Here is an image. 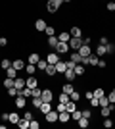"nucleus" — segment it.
<instances>
[{
	"label": "nucleus",
	"mask_w": 115,
	"mask_h": 129,
	"mask_svg": "<svg viewBox=\"0 0 115 129\" xmlns=\"http://www.w3.org/2000/svg\"><path fill=\"white\" fill-rule=\"evenodd\" d=\"M69 60H71L73 64H81V62H82V58H81V54L77 52V50H73V52H71V58H69Z\"/></svg>",
	"instance_id": "21"
},
{
	"label": "nucleus",
	"mask_w": 115,
	"mask_h": 129,
	"mask_svg": "<svg viewBox=\"0 0 115 129\" xmlns=\"http://www.w3.org/2000/svg\"><path fill=\"white\" fill-rule=\"evenodd\" d=\"M105 54H107V50H105V44H100L98 48H96V56H100V58H102V56H105Z\"/></svg>",
	"instance_id": "31"
},
{
	"label": "nucleus",
	"mask_w": 115,
	"mask_h": 129,
	"mask_svg": "<svg viewBox=\"0 0 115 129\" xmlns=\"http://www.w3.org/2000/svg\"><path fill=\"white\" fill-rule=\"evenodd\" d=\"M105 66H107V62H104V60H100V62H98V68H102V70H104Z\"/></svg>",
	"instance_id": "54"
},
{
	"label": "nucleus",
	"mask_w": 115,
	"mask_h": 129,
	"mask_svg": "<svg viewBox=\"0 0 115 129\" xmlns=\"http://www.w3.org/2000/svg\"><path fill=\"white\" fill-rule=\"evenodd\" d=\"M77 108H79V106H77V102H75V100H69V102L65 104V110H67L69 114H71V112H75Z\"/></svg>",
	"instance_id": "25"
},
{
	"label": "nucleus",
	"mask_w": 115,
	"mask_h": 129,
	"mask_svg": "<svg viewBox=\"0 0 115 129\" xmlns=\"http://www.w3.org/2000/svg\"><path fill=\"white\" fill-rule=\"evenodd\" d=\"M58 43H60V41H58V37H56V35H52V37L46 39V44H48L50 48H54V50H56V46H58Z\"/></svg>",
	"instance_id": "17"
},
{
	"label": "nucleus",
	"mask_w": 115,
	"mask_h": 129,
	"mask_svg": "<svg viewBox=\"0 0 115 129\" xmlns=\"http://www.w3.org/2000/svg\"><path fill=\"white\" fill-rule=\"evenodd\" d=\"M69 39H71V33H69V31H60L58 41H61V43H69Z\"/></svg>",
	"instance_id": "14"
},
{
	"label": "nucleus",
	"mask_w": 115,
	"mask_h": 129,
	"mask_svg": "<svg viewBox=\"0 0 115 129\" xmlns=\"http://www.w3.org/2000/svg\"><path fill=\"white\" fill-rule=\"evenodd\" d=\"M63 77H65V81L67 83H73V81H75V70H71V68H67L65 70V73H63Z\"/></svg>",
	"instance_id": "9"
},
{
	"label": "nucleus",
	"mask_w": 115,
	"mask_h": 129,
	"mask_svg": "<svg viewBox=\"0 0 115 129\" xmlns=\"http://www.w3.org/2000/svg\"><path fill=\"white\" fill-rule=\"evenodd\" d=\"M46 62H48V64H58V62H60V54L58 52H50L48 56H46Z\"/></svg>",
	"instance_id": "10"
},
{
	"label": "nucleus",
	"mask_w": 115,
	"mask_h": 129,
	"mask_svg": "<svg viewBox=\"0 0 115 129\" xmlns=\"http://www.w3.org/2000/svg\"><path fill=\"white\" fill-rule=\"evenodd\" d=\"M69 33H71V37H82V29L77 27V25H73L71 29H69Z\"/></svg>",
	"instance_id": "20"
},
{
	"label": "nucleus",
	"mask_w": 115,
	"mask_h": 129,
	"mask_svg": "<svg viewBox=\"0 0 115 129\" xmlns=\"http://www.w3.org/2000/svg\"><path fill=\"white\" fill-rule=\"evenodd\" d=\"M2 85H4L6 89H10V87H14V79H12V77H6V79L2 81Z\"/></svg>",
	"instance_id": "40"
},
{
	"label": "nucleus",
	"mask_w": 115,
	"mask_h": 129,
	"mask_svg": "<svg viewBox=\"0 0 115 129\" xmlns=\"http://www.w3.org/2000/svg\"><path fill=\"white\" fill-rule=\"evenodd\" d=\"M58 121H60V123H69V121H71V114L67 112V110L60 112L58 114Z\"/></svg>",
	"instance_id": "5"
},
{
	"label": "nucleus",
	"mask_w": 115,
	"mask_h": 129,
	"mask_svg": "<svg viewBox=\"0 0 115 129\" xmlns=\"http://www.w3.org/2000/svg\"><path fill=\"white\" fill-rule=\"evenodd\" d=\"M40 98H42L44 102H52V100H54V92H52V89H42Z\"/></svg>",
	"instance_id": "4"
},
{
	"label": "nucleus",
	"mask_w": 115,
	"mask_h": 129,
	"mask_svg": "<svg viewBox=\"0 0 115 129\" xmlns=\"http://www.w3.org/2000/svg\"><path fill=\"white\" fill-rule=\"evenodd\" d=\"M84 96H86V100H90V98L94 96V91H92V92H90V91H88V92H84Z\"/></svg>",
	"instance_id": "56"
},
{
	"label": "nucleus",
	"mask_w": 115,
	"mask_h": 129,
	"mask_svg": "<svg viewBox=\"0 0 115 129\" xmlns=\"http://www.w3.org/2000/svg\"><path fill=\"white\" fill-rule=\"evenodd\" d=\"M44 73H46L48 77L58 75V71H56V66H54V64H48V66H46V70H44Z\"/></svg>",
	"instance_id": "16"
},
{
	"label": "nucleus",
	"mask_w": 115,
	"mask_h": 129,
	"mask_svg": "<svg viewBox=\"0 0 115 129\" xmlns=\"http://www.w3.org/2000/svg\"><path fill=\"white\" fill-rule=\"evenodd\" d=\"M61 4H63V0H48V2H46V10H48L50 14H58Z\"/></svg>",
	"instance_id": "1"
},
{
	"label": "nucleus",
	"mask_w": 115,
	"mask_h": 129,
	"mask_svg": "<svg viewBox=\"0 0 115 129\" xmlns=\"http://www.w3.org/2000/svg\"><path fill=\"white\" fill-rule=\"evenodd\" d=\"M63 2H73V0H63Z\"/></svg>",
	"instance_id": "58"
},
{
	"label": "nucleus",
	"mask_w": 115,
	"mask_h": 129,
	"mask_svg": "<svg viewBox=\"0 0 115 129\" xmlns=\"http://www.w3.org/2000/svg\"><path fill=\"white\" fill-rule=\"evenodd\" d=\"M69 100H71V96H69L67 92H63V91H61V94H60V102L67 104V102H69Z\"/></svg>",
	"instance_id": "37"
},
{
	"label": "nucleus",
	"mask_w": 115,
	"mask_h": 129,
	"mask_svg": "<svg viewBox=\"0 0 115 129\" xmlns=\"http://www.w3.org/2000/svg\"><path fill=\"white\" fill-rule=\"evenodd\" d=\"M44 33H46V37H52V35H56V27L54 25H46Z\"/></svg>",
	"instance_id": "34"
},
{
	"label": "nucleus",
	"mask_w": 115,
	"mask_h": 129,
	"mask_svg": "<svg viewBox=\"0 0 115 129\" xmlns=\"http://www.w3.org/2000/svg\"><path fill=\"white\" fill-rule=\"evenodd\" d=\"M109 41H107V37H100V44H107Z\"/></svg>",
	"instance_id": "55"
},
{
	"label": "nucleus",
	"mask_w": 115,
	"mask_h": 129,
	"mask_svg": "<svg viewBox=\"0 0 115 129\" xmlns=\"http://www.w3.org/2000/svg\"><path fill=\"white\" fill-rule=\"evenodd\" d=\"M38 110H40L42 114H48L50 110H52V102H44V100H42V104H40V108H38Z\"/></svg>",
	"instance_id": "22"
},
{
	"label": "nucleus",
	"mask_w": 115,
	"mask_h": 129,
	"mask_svg": "<svg viewBox=\"0 0 115 129\" xmlns=\"http://www.w3.org/2000/svg\"><path fill=\"white\" fill-rule=\"evenodd\" d=\"M98 102H100V106H109V100H107V94H104V96H100V98H98Z\"/></svg>",
	"instance_id": "39"
},
{
	"label": "nucleus",
	"mask_w": 115,
	"mask_h": 129,
	"mask_svg": "<svg viewBox=\"0 0 115 129\" xmlns=\"http://www.w3.org/2000/svg\"><path fill=\"white\" fill-rule=\"evenodd\" d=\"M105 8H107V12H115V2H107Z\"/></svg>",
	"instance_id": "49"
},
{
	"label": "nucleus",
	"mask_w": 115,
	"mask_h": 129,
	"mask_svg": "<svg viewBox=\"0 0 115 129\" xmlns=\"http://www.w3.org/2000/svg\"><path fill=\"white\" fill-rule=\"evenodd\" d=\"M77 125H79L81 129H86V127H88V118H84V116H82V118L77 121Z\"/></svg>",
	"instance_id": "32"
},
{
	"label": "nucleus",
	"mask_w": 115,
	"mask_h": 129,
	"mask_svg": "<svg viewBox=\"0 0 115 129\" xmlns=\"http://www.w3.org/2000/svg\"><path fill=\"white\" fill-rule=\"evenodd\" d=\"M8 116H10V114H6V112H4L2 116H0V119H2V121H8Z\"/></svg>",
	"instance_id": "57"
},
{
	"label": "nucleus",
	"mask_w": 115,
	"mask_h": 129,
	"mask_svg": "<svg viewBox=\"0 0 115 129\" xmlns=\"http://www.w3.org/2000/svg\"><path fill=\"white\" fill-rule=\"evenodd\" d=\"M8 121H12V123H17V121H19V114H17V112H12L10 116H8Z\"/></svg>",
	"instance_id": "33"
},
{
	"label": "nucleus",
	"mask_w": 115,
	"mask_h": 129,
	"mask_svg": "<svg viewBox=\"0 0 115 129\" xmlns=\"http://www.w3.org/2000/svg\"><path fill=\"white\" fill-rule=\"evenodd\" d=\"M90 106H94V108H96V106H100V102H98V98H96V96H92V98H90Z\"/></svg>",
	"instance_id": "50"
},
{
	"label": "nucleus",
	"mask_w": 115,
	"mask_h": 129,
	"mask_svg": "<svg viewBox=\"0 0 115 129\" xmlns=\"http://www.w3.org/2000/svg\"><path fill=\"white\" fill-rule=\"evenodd\" d=\"M56 110H58V114H60V112H63V110H65V104H63V102H60L58 106H56Z\"/></svg>",
	"instance_id": "52"
},
{
	"label": "nucleus",
	"mask_w": 115,
	"mask_h": 129,
	"mask_svg": "<svg viewBox=\"0 0 115 129\" xmlns=\"http://www.w3.org/2000/svg\"><path fill=\"white\" fill-rule=\"evenodd\" d=\"M82 46V37H71L69 39V50H79Z\"/></svg>",
	"instance_id": "2"
},
{
	"label": "nucleus",
	"mask_w": 115,
	"mask_h": 129,
	"mask_svg": "<svg viewBox=\"0 0 115 129\" xmlns=\"http://www.w3.org/2000/svg\"><path fill=\"white\" fill-rule=\"evenodd\" d=\"M14 104H16V108H25L27 106V98L23 96V94H17V96L14 98Z\"/></svg>",
	"instance_id": "6"
},
{
	"label": "nucleus",
	"mask_w": 115,
	"mask_h": 129,
	"mask_svg": "<svg viewBox=\"0 0 115 129\" xmlns=\"http://www.w3.org/2000/svg\"><path fill=\"white\" fill-rule=\"evenodd\" d=\"M65 70H67V64L60 60V62L56 64V71H58V73H65Z\"/></svg>",
	"instance_id": "23"
},
{
	"label": "nucleus",
	"mask_w": 115,
	"mask_h": 129,
	"mask_svg": "<svg viewBox=\"0 0 115 129\" xmlns=\"http://www.w3.org/2000/svg\"><path fill=\"white\" fill-rule=\"evenodd\" d=\"M40 94H42V89H40V87H35V89H33V94H31V96H40Z\"/></svg>",
	"instance_id": "46"
},
{
	"label": "nucleus",
	"mask_w": 115,
	"mask_h": 129,
	"mask_svg": "<svg viewBox=\"0 0 115 129\" xmlns=\"http://www.w3.org/2000/svg\"><path fill=\"white\" fill-rule=\"evenodd\" d=\"M25 71H27V75H35V73H37V66L35 64H27L25 66Z\"/></svg>",
	"instance_id": "28"
},
{
	"label": "nucleus",
	"mask_w": 115,
	"mask_h": 129,
	"mask_svg": "<svg viewBox=\"0 0 115 129\" xmlns=\"http://www.w3.org/2000/svg\"><path fill=\"white\" fill-rule=\"evenodd\" d=\"M25 85H27V83H25V79H23V77H16V79H14V87H16V89H19V91H21Z\"/></svg>",
	"instance_id": "18"
},
{
	"label": "nucleus",
	"mask_w": 115,
	"mask_h": 129,
	"mask_svg": "<svg viewBox=\"0 0 115 129\" xmlns=\"http://www.w3.org/2000/svg\"><path fill=\"white\" fill-rule=\"evenodd\" d=\"M6 77L16 79V77H17V70H14V68H8V70H6Z\"/></svg>",
	"instance_id": "35"
},
{
	"label": "nucleus",
	"mask_w": 115,
	"mask_h": 129,
	"mask_svg": "<svg viewBox=\"0 0 115 129\" xmlns=\"http://www.w3.org/2000/svg\"><path fill=\"white\" fill-rule=\"evenodd\" d=\"M105 92H104V89H102V87H98V89H96V91H94V96L96 98H100V96H104Z\"/></svg>",
	"instance_id": "44"
},
{
	"label": "nucleus",
	"mask_w": 115,
	"mask_h": 129,
	"mask_svg": "<svg viewBox=\"0 0 115 129\" xmlns=\"http://www.w3.org/2000/svg\"><path fill=\"white\" fill-rule=\"evenodd\" d=\"M105 50H107V54H115V44L107 43V44H105Z\"/></svg>",
	"instance_id": "42"
},
{
	"label": "nucleus",
	"mask_w": 115,
	"mask_h": 129,
	"mask_svg": "<svg viewBox=\"0 0 115 129\" xmlns=\"http://www.w3.org/2000/svg\"><path fill=\"white\" fill-rule=\"evenodd\" d=\"M86 73V66L84 64H77L75 66V75H84Z\"/></svg>",
	"instance_id": "19"
},
{
	"label": "nucleus",
	"mask_w": 115,
	"mask_h": 129,
	"mask_svg": "<svg viewBox=\"0 0 115 129\" xmlns=\"http://www.w3.org/2000/svg\"><path fill=\"white\" fill-rule=\"evenodd\" d=\"M44 119H46V123H58V110H50L48 114H44Z\"/></svg>",
	"instance_id": "3"
},
{
	"label": "nucleus",
	"mask_w": 115,
	"mask_h": 129,
	"mask_svg": "<svg viewBox=\"0 0 115 129\" xmlns=\"http://www.w3.org/2000/svg\"><path fill=\"white\" fill-rule=\"evenodd\" d=\"M82 116L90 119V118H92V112H90V110H88V108H86V110H82Z\"/></svg>",
	"instance_id": "51"
},
{
	"label": "nucleus",
	"mask_w": 115,
	"mask_h": 129,
	"mask_svg": "<svg viewBox=\"0 0 115 129\" xmlns=\"http://www.w3.org/2000/svg\"><path fill=\"white\" fill-rule=\"evenodd\" d=\"M29 127L31 129H40V121H37V119H31V121H29Z\"/></svg>",
	"instance_id": "41"
},
{
	"label": "nucleus",
	"mask_w": 115,
	"mask_h": 129,
	"mask_svg": "<svg viewBox=\"0 0 115 129\" xmlns=\"http://www.w3.org/2000/svg\"><path fill=\"white\" fill-rule=\"evenodd\" d=\"M81 118H82V110H79V108H77L75 112H71V119H73V121H79Z\"/></svg>",
	"instance_id": "29"
},
{
	"label": "nucleus",
	"mask_w": 115,
	"mask_h": 129,
	"mask_svg": "<svg viewBox=\"0 0 115 129\" xmlns=\"http://www.w3.org/2000/svg\"><path fill=\"white\" fill-rule=\"evenodd\" d=\"M6 44H8V39H6V37H0V46H6Z\"/></svg>",
	"instance_id": "53"
},
{
	"label": "nucleus",
	"mask_w": 115,
	"mask_h": 129,
	"mask_svg": "<svg viewBox=\"0 0 115 129\" xmlns=\"http://www.w3.org/2000/svg\"><path fill=\"white\" fill-rule=\"evenodd\" d=\"M46 25H48V23L44 21V19H37V21H35V29H37L38 33H44V29H46Z\"/></svg>",
	"instance_id": "13"
},
{
	"label": "nucleus",
	"mask_w": 115,
	"mask_h": 129,
	"mask_svg": "<svg viewBox=\"0 0 115 129\" xmlns=\"http://www.w3.org/2000/svg\"><path fill=\"white\" fill-rule=\"evenodd\" d=\"M0 68H2V70H8V68H12V62L8 58H4L2 62H0Z\"/></svg>",
	"instance_id": "38"
},
{
	"label": "nucleus",
	"mask_w": 115,
	"mask_h": 129,
	"mask_svg": "<svg viewBox=\"0 0 115 129\" xmlns=\"http://www.w3.org/2000/svg\"><path fill=\"white\" fill-rule=\"evenodd\" d=\"M0 48H2V46H0Z\"/></svg>",
	"instance_id": "59"
},
{
	"label": "nucleus",
	"mask_w": 115,
	"mask_h": 129,
	"mask_svg": "<svg viewBox=\"0 0 115 129\" xmlns=\"http://www.w3.org/2000/svg\"><path fill=\"white\" fill-rule=\"evenodd\" d=\"M6 92H8V96H10V98H16L17 94H19V89H16V87H10V89H6Z\"/></svg>",
	"instance_id": "27"
},
{
	"label": "nucleus",
	"mask_w": 115,
	"mask_h": 129,
	"mask_svg": "<svg viewBox=\"0 0 115 129\" xmlns=\"http://www.w3.org/2000/svg\"><path fill=\"white\" fill-rule=\"evenodd\" d=\"M107 100H109V104H115V91H111L107 94Z\"/></svg>",
	"instance_id": "47"
},
{
	"label": "nucleus",
	"mask_w": 115,
	"mask_h": 129,
	"mask_svg": "<svg viewBox=\"0 0 115 129\" xmlns=\"http://www.w3.org/2000/svg\"><path fill=\"white\" fill-rule=\"evenodd\" d=\"M40 60V56H38L37 52H33V54H29V58H27V64H35L37 66V62Z\"/></svg>",
	"instance_id": "24"
},
{
	"label": "nucleus",
	"mask_w": 115,
	"mask_h": 129,
	"mask_svg": "<svg viewBox=\"0 0 115 129\" xmlns=\"http://www.w3.org/2000/svg\"><path fill=\"white\" fill-rule=\"evenodd\" d=\"M79 98H81V92H79V91H77V89H75V91L71 92V100H75V102H77Z\"/></svg>",
	"instance_id": "45"
},
{
	"label": "nucleus",
	"mask_w": 115,
	"mask_h": 129,
	"mask_svg": "<svg viewBox=\"0 0 115 129\" xmlns=\"http://www.w3.org/2000/svg\"><path fill=\"white\" fill-rule=\"evenodd\" d=\"M23 118L27 119V121H31V119H33V112H29V110H25V114H23Z\"/></svg>",
	"instance_id": "48"
},
{
	"label": "nucleus",
	"mask_w": 115,
	"mask_h": 129,
	"mask_svg": "<svg viewBox=\"0 0 115 129\" xmlns=\"http://www.w3.org/2000/svg\"><path fill=\"white\" fill-rule=\"evenodd\" d=\"M61 91H63V92H67V94L71 96V92L75 91V87H73V83H65V85L61 87Z\"/></svg>",
	"instance_id": "26"
},
{
	"label": "nucleus",
	"mask_w": 115,
	"mask_h": 129,
	"mask_svg": "<svg viewBox=\"0 0 115 129\" xmlns=\"http://www.w3.org/2000/svg\"><path fill=\"white\" fill-rule=\"evenodd\" d=\"M17 127H19V129H27V127H29V121H27L25 118H19V121H17Z\"/></svg>",
	"instance_id": "36"
},
{
	"label": "nucleus",
	"mask_w": 115,
	"mask_h": 129,
	"mask_svg": "<svg viewBox=\"0 0 115 129\" xmlns=\"http://www.w3.org/2000/svg\"><path fill=\"white\" fill-rule=\"evenodd\" d=\"M46 66H48V62L40 58V60L37 62V70H38V71H44V70H46Z\"/></svg>",
	"instance_id": "30"
},
{
	"label": "nucleus",
	"mask_w": 115,
	"mask_h": 129,
	"mask_svg": "<svg viewBox=\"0 0 115 129\" xmlns=\"http://www.w3.org/2000/svg\"><path fill=\"white\" fill-rule=\"evenodd\" d=\"M56 52L58 54H67L69 52V43H58V46H56Z\"/></svg>",
	"instance_id": "7"
},
{
	"label": "nucleus",
	"mask_w": 115,
	"mask_h": 129,
	"mask_svg": "<svg viewBox=\"0 0 115 129\" xmlns=\"http://www.w3.org/2000/svg\"><path fill=\"white\" fill-rule=\"evenodd\" d=\"M40 2H42V0H40Z\"/></svg>",
	"instance_id": "60"
},
{
	"label": "nucleus",
	"mask_w": 115,
	"mask_h": 129,
	"mask_svg": "<svg viewBox=\"0 0 115 129\" xmlns=\"http://www.w3.org/2000/svg\"><path fill=\"white\" fill-rule=\"evenodd\" d=\"M77 52L81 54V58H88V56L92 54V50H90V46H88V44H82V46L77 50Z\"/></svg>",
	"instance_id": "8"
},
{
	"label": "nucleus",
	"mask_w": 115,
	"mask_h": 129,
	"mask_svg": "<svg viewBox=\"0 0 115 129\" xmlns=\"http://www.w3.org/2000/svg\"><path fill=\"white\" fill-rule=\"evenodd\" d=\"M25 83H27V87H31V89H35V87H38V79L35 75H29L27 79H25Z\"/></svg>",
	"instance_id": "15"
},
{
	"label": "nucleus",
	"mask_w": 115,
	"mask_h": 129,
	"mask_svg": "<svg viewBox=\"0 0 115 129\" xmlns=\"http://www.w3.org/2000/svg\"><path fill=\"white\" fill-rule=\"evenodd\" d=\"M113 91H115V89H113Z\"/></svg>",
	"instance_id": "61"
},
{
	"label": "nucleus",
	"mask_w": 115,
	"mask_h": 129,
	"mask_svg": "<svg viewBox=\"0 0 115 129\" xmlns=\"http://www.w3.org/2000/svg\"><path fill=\"white\" fill-rule=\"evenodd\" d=\"M25 66H27V64H25L23 60H19V58H17V60H14V62H12V68H14V70H17V71L25 70Z\"/></svg>",
	"instance_id": "12"
},
{
	"label": "nucleus",
	"mask_w": 115,
	"mask_h": 129,
	"mask_svg": "<svg viewBox=\"0 0 115 129\" xmlns=\"http://www.w3.org/2000/svg\"><path fill=\"white\" fill-rule=\"evenodd\" d=\"M104 127H105V129H111V127H113V119L105 118V119H104Z\"/></svg>",
	"instance_id": "43"
},
{
	"label": "nucleus",
	"mask_w": 115,
	"mask_h": 129,
	"mask_svg": "<svg viewBox=\"0 0 115 129\" xmlns=\"http://www.w3.org/2000/svg\"><path fill=\"white\" fill-rule=\"evenodd\" d=\"M113 104H109V106H100V114H102V118H109L111 110H113Z\"/></svg>",
	"instance_id": "11"
}]
</instances>
